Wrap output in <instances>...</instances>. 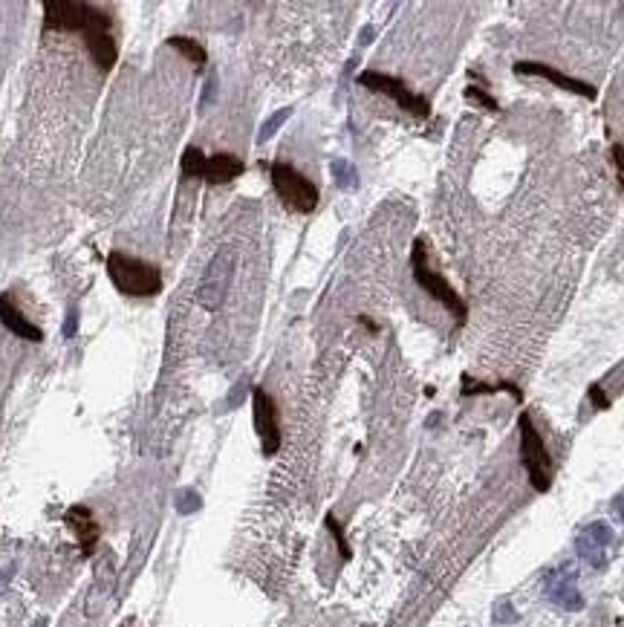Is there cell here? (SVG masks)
I'll list each match as a JSON object with an SVG mask.
<instances>
[{
    "label": "cell",
    "mask_w": 624,
    "mask_h": 627,
    "mask_svg": "<svg viewBox=\"0 0 624 627\" xmlns=\"http://www.w3.org/2000/svg\"><path fill=\"white\" fill-rule=\"evenodd\" d=\"M289 116H292V107H284V110H281V113H275L272 119H266V122H263V127H260V133H257V142H266V139H269L272 133H275V130H278V127H281V124H284Z\"/></svg>",
    "instance_id": "20"
},
{
    "label": "cell",
    "mask_w": 624,
    "mask_h": 627,
    "mask_svg": "<svg viewBox=\"0 0 624 627\" xmlns=\"http://www.w3.org/2000/svg\"><path fill=\"white\" fill-rule=\"evenodd\" d=\"M497 390L512 393L517 402L523 399L520 387H517V385H512V382H497V385H488V382H477V379H471V376H463V396H483V393H497Z\"/></svg>",
    "instance_id": "16"
},
{
    "label": "cell",
    "mask_w": 624,
    "mask_h": 627,
    "mask_svg": "<svg viewBox=\"0 0 624 627\" xmlns=\"http://www.w3.org/2000/svg\"><path fill=\"white\" fill-rule=\"evenodd\" d=\"M517 431H520V463L529 474L532 488L534 491H549L552 477H555V460H552L544 436L538 434V428H534V422L526 411L517 417Z\"/></svg>",
    "instance_id": "3"
},
{
    "label": "cell",
    "mask_w": 624,
    "mask_h": 627,
    "mask_svg": "<svg viewBox=\"0 0 624 627\" xmlns=\"http://www.w3.org/2000/svg\"><path fill=\"white\" fill-rule=\"evenodd\" d=\"M107 278L127 298H154L162 292V272L156 263L133 257L124 252L107 254Z\"/></svg>",
    "instance_id": "2"
},
{
    "label": "cell",
    "mask_w": 624,
    "mask_h": 627,
    "mask_svg": "<svg viewBox=\"0 0 624 627\" xmlns=\"http://www.w3.org/2000/svg\"><path fill=\"white\" fill-rule=\"evenodd\" d=\"M75 324H78V312L72 309V312H70V318H67V327H64V336H67V338L75 333Z\"/></svg>",
    "instance_id": "24"
},
{
    "label": "cell",
    "mask_w": 624,
    "mask_h": 627,
    "mask_svg": "<svg viewBox=\"0 0 624 627\" xmlns=\"http://www.w3.org/2000/svg\"><path fill=\"white\" fill-rule=\"evenodd\" d=\"M168 47H173L180 55H185V58L194 64V70H205V64H208V53H205V47H203L200 41L185 38V35H173V38H168Z\"/></svg>",
    "instance_id": "15"
},
{
    "label": "cell",
    "mask_w": 624,
    "mask_h": 627,
    "mask_svg": "<svg viewBox=\"0 0 624 627\" xmlns=\"http://www.w3.org/2000/svg\"><path fill=\"white\" fill-rule=\"evenodd\" d=\"M618 183H621V188H624V176H618Z\"/></svg>",
    "instance_id": "27"
},
{
    "label": "cell",
    "mask_w": 624,
    "mask_h": 627,
    "mask_svg": "<svg viewBox=\"0 0 624 627\" xmlns=\"http://www.w3.org/2000/svg\"><path fill=\"white\" fill-rule=\"evenodd\" d=\"M0 324H4L12 336H18V338H23V341H32V344H38V341H43V330L38 327V324H32L23 312L12 304V298L4 292L0 295Z\"/></svg>",
    "instance_id": "14"
},
{
    "label": "cell",
    "mask_w": 624,
    "mask_h": 627,
    "mask_svg": "<svg viewBox=\"0 0 624 627\" xmlns=\"http://www.w3.org/2000/svg\"><path fill=\"white\" fill-rule=\"evenodd\" d=\"M355 81H359L362 87L373 90V93H382L387 99H393L399 107H402L405 113L416 116V119H428L431 116V102L419 93H414V90L396 75H387V73H376V70H365L355 75Z\"/></svg>",
    "instance_id": "7"
},
{
    "label": "cell",
    "mask_w": 624,
    "mask_h": 627,
    "mask_svg": "<svg viewBox=\"0 0 624 627\" xmlns=\"http://www.w3.org/2000/svg\"><path fill=\"white\" fill-rule=\"evenodd\" d=\"M324 526H327V532L335 537V547H338V555H341V561H350V544H347V535H344V526L338 523V518L333 515V512H327V518H324Z\"/></svg>",
    "instance_id": "18"
},
{
    "label": "cell",
    "mask_w": 624,
    "mask_h": 627,
    "mask_svg": "<svg viewBox=\"0 0 624 627\" xmlns=\"http://www.w3.org/2000/svg\"><path fill=\"white\" fill-rule=\"evenodd\" d=\"M613 544V529L607 523H590L581 529V535L575 537V550L581 555V561H587L590 567L601 569L607 564V550Z\"/></svg>",
    "instance_id": "11"
},
{
    "label": "cell",
    "mask_w": 624,
    "mask_h": 627,
    "mask_svg": "<svg viewBox=\"0 0 624 627\" xmlns=\"http://www.w3.org/2000/svg\"><path fill=\"white\" fill-rule=\"evenodd\" d=\"M547 596L552 604L564 607V610H581L584 607V599L575 587V575L572 569H555L547 575Z\"/></svg>",
    "instance_id": "13"
},
{
    "label": "cell",
    "mask_w": 624,
    "mask_h": 627,
    "mask_svg": "<svg viewBox=\"0 0 624 627\" xmlns=\"http://www.w3.org/2000/svg\"><path fill=\"white\" fill-rule=\"evenodd\" d=\"M359 324H365L370 333H379V324H376V321H370L367 316H359Z\"/></svg>",
    "instance_id": "25"
},
{
    "label": "cell",
    "mask_w": 624,
    "mask_h": 627,
    "mask_svg": "<svg viewBox=\"0 0 624 627\" xmlns=\"http://www.w3.org/2000/svg\"><path fill=\"white\" fill-rule=\"evenodd\" d=\"M180 171L185 179H205L208 186H226L232 179L243 176L246 171V162L229 151H220V154H211L205 156L197 145H188L180 156Z\"/></svg>",
    "instance_id": "5"
},
{
    "label": "cell",
    "mask_w": 624,
    "mask_h": 627,
    "mask_svg": "<svg viewBox=\"0 0 624 627\" xmlns=\"http://www.w3.org/2000/svg\"><path fill=\"white\" fill-rule=\"evenodd\" d=\"M587 396H590V402H593V405H596L598 411H607V408H610V396L601 390V385H590Z\"/></svg>",
    "instance_id": "21"
},
{
    "label": "cell",
    "mask_w": 624,
    "mask_h": 627,
    "mask_svg": "<svg viewBox=\"0 0 624 627\" xmlns=\"http://www.w3.org/2000/svg\"><path fill=\"white\" fill-rule=\"evenodd\" d=\"M263 168L269 171L272 188L289 211L309 214V211L318 208V200H321L318 186L312 183L309 176H303L298 168H292L289 162H263Z\"/></svg>",
    "instance_id": "4"
},
{
    "label": "cell",
    "mask_w": 624,
    "mask_h": 627,
    "mask_svg": "<svg viewBox=\"0 0 624 627\" xmlns=\"http://www.w3.org/2000/svg\"><path fill=\"white\" fill-rule=\"evenodd\" d=\"M515 618H517L515 607H509V601H500L497 604V621H515Z\"/></svg>",
    "instance_id": "23"
},
{
    "label": "cell",
    "mask_w": 624,
    "mask_h": 627,
    "mask_svg": "<svg viewBox=\"0 0 624 627\" xmlns=\"http://www.w3.org/2000/svg\"><path fill=\"white\" fill-rule=\"evenodd\" d=\"M64 523L70 526V532L75 535V541H78V547H81V555L84 558H90L93 552H96V547H99V537H102V526L96 523V515H93V509H87V506H70L67 512H64Z\"/></svg>",
    "instance_id": "12"
},
{
    "label": "cell",
    "mask_w": 624,
    "mask_h": 627,
    "mask_svg": "<svg viewBox=\"0 0 624 627\" xmlns=\"http://www.w3.org/2000/svg\"><path fill=\"white\" fill-rule=\"evenodd\" d=\"M515 73H517V75H538V78H547L549 84L566 90V93H575V96L590 99V102L598 96V90H596L593 84H587V81H581V78H572V75H566V73H561V70H555V67H549V64H541V61H517V64H515Z\"/></svg>",
    "instance_id": "10"
},
{
    "label": "cell",
    "mask_w": 624,
    "mask_h": 627,
    "mask_svg": "<svg viewBox=\"0 0 624 627\" xmlns=\"http://www.w3.org/2000/svg\"><path fill=\"white\" fill-rule=\"evenodd\" d=\"M232 269H235V254L222 249L205 269L203 284H200V304L205 309H220V304L226 301L229 292V281H232Z\"/></svg>",
    "instance_id": "9"
},
{
    "label": "cell",
    "mask_w": 624,
    "mask_h": 627,
    "mask_svg": "<svg viewBox=\"0 0 624 627\" xmlns=\"http://www.w3.org/2000/svg\"><path fill=\"white\" fill-rule=\"evenodd\" d=\"M411 269H414V281L436 301V304H442L445 309L454 316V321L457 324H466V318H468V306H466V301H463V295L445 281L439 272H434V269L428 266V249H425V240H414V249H411Z\"/></svg>",
    "instance_id": "6"
},
{
    "label": "cell",
    "mask_w": 624,
    "mask_h": 627,
    "mask_svg": "<svg viewBox=\"0 0 624 627\" xmlns=\"http://www.w3.org/2000/svg\"><path fill=\"white\" fill-rule=\"evenodd\" d=\"M615 512H618V518L624 520V498H615Z\"/></svg>",
    "instance_id": "26"
},
{
    "label": "cell",
    "mask_w": 624,
    "mask_h": 627,
    "mask_svg": "<svg viewBox=\"0 0 624 627\" xmlns=\"http://www.w3.org/2000/svg\"><path fill=\"white\" fill-rule=\"evenodd\" d=\"M252 419H254V431L260 436L263 457H275L281 451V439H284L281 436V419H278L275 399L263 387L252 390Z\"/></svg>",
    "instance_id": "8"
},
{
    "label": "cell",
    "mask_w": 624,
    "mask_h": 627,
    "mask_svg": "<svg viewBox=\"0 0 624 627\" xmlns=\"http://www.w3.org/2000/svg\"><path fill=\"white\" fill-rule=\"evenodd\" d=\"M463 96H466V102H471V104H477L480 110H492V113H497L500 110V104H497V99H492L485 93V90L480 87V84H466V90H463Z\"/></svg>",
    "instance_id": "17"
},
{
    "label": "cell",
    "mask_w": 624,
    "mask_h": 627,
    "mask_svg": "<svg viewBox=\"0 0 624 627\" xmlns=\"http://www.w3.org/2000/svg\"><path fill=\"white\" fill-rule=\"evenodd\" d=\"M333 176H335L338 188H355V186H359V179H355V168L350 162H344V159L333 162Z\"/></svg>",
    "instance_id": "19"
},
{
    "label": "cell",
    "mask_w": 624,
    "mask_h": 627,
    "mask_svg": "<svg viewBox=\"0 0 624 627\" xmlns=\"http://www.w3.org/2000/svg\"><path fill=\"white\" fill-rule=\"evenodd\" d=\"M610 156H613V162H615V168H618V176H624V145H613L610 148Z\"/></svg>",
    "instance_id": "22"
},
{
    "label": "cell",
    "mask_w": 624,
    "mask_h": 627,
    "mask_svg": "<svg viewBox=\"0 0 624 627\" xmlns=\"http://www.w3.org/2000/svg\"><path fill=\"white\" fill-rule=\"evenodd\" d=\"M43 32H75L81 35L87 55L102 73L116 67L119 50L113 41V15L84 0H47L43 4Z\"/></svg>",
    "instance_id": "1"
}]
</instances>
